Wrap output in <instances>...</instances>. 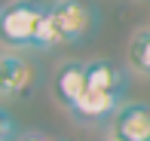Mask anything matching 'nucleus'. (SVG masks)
<instances>
[{
    "instance_id": "4468645a",
    "label": "nucleus",
    "mask_w": 150,
    "mask_h": 141,
    "mask_svg": "<svg viewBox=\"0 0 150 141\" xmlns=\"http://www.w3.org/2000/svg\"><path fill=\"white\" fill-rule=\"evenodd\" d=\"M147 141H150V138H147Z\"/></svg>"
},
{
    "instance_id": "f257e3e1",
    "label": "nucleus",
    "mask_w": 150,
    "mask_h": 141,
    "mask_svg": "<svg viewBox=\"0 0 150 141\" xmlns=\"http://www.w3.org/2000/svg\"><path fill=\"white\" fill-rule=\"evenodd\" d=\"M46 12V3L37 0H9L0 6V43L12 52L34 49L37 28Z\"/></svg>"
},
{
    "instance_id": "0eeeda50",
    "label": "nucleus",
    "mask_w": 150,
    "mask_h": 141,
    "mask_svg": "<svg viewBox=\"0 0 150 141\" xmlns=\"http://www.w3.org/2000/svg\"><path fill=\"white\" fill-rule=\"evenodd\" d=\"M86 74H89V86H92V89H104V92L126 95V80H129V74L122 71L117 62L92 58V62H86Z\"/></svg>"
},
{
    "instance_id": "20e7f679",
    "label": "nucleus",
    "mask_w": 150,
    "mask_h": 141,
    "mask_svg": "<svg viewBox=\"0 0 150 141\" xmlns=\"http://www.w3.org/2000/svg\"><path fill=\"white\" fill-rule=\"evenodd\" d=\"M34 83H37V71L22 52H3V68H0V95L3 98H28Z\"/></svg>"
},
{
    "instance_id": "9b49d317",
    "label": "nucleus",
    "mask_w": 150,
    "mask_h": 141,
    "mask_svg": "<svg viewBox=\"0 0 150 141\" xmlns=\"http://www.w3.org/2000/svg\"><path fill=\"white\" fill-rule=\"evenodd\" d=\"M16 141H58V138H49L46 132H18Z\"/></svg>"
},
{
    "instance_id": "f8f14e48",
    "label": "nucleus",
    "mask_w": 150,
    "mask_h": 141,
    "mask_svg": "<svg viewBox=\"0 0 150 141\" xmlns=\"http://www.w3.org/2000/svg\"><path fill=\"white\" fill-rule=\"evenodd\" d=\"M104 141H129V138H122L120 132H113V129H110V132H107V138H104Z\"/></svg>"
},
{
    "instance_id": "9d476101",
    "label": "nucleus",
    "mask_w": 150,
    "mask_h": 141,
    "mask_svg": "<svg viewBox=\"0 0 150 141\" xmlns=\"http://www.w3.org/2000/svg\"><path fill=\"white\" fill-rule=\"evenodd\" d=\"M18 138V126H16V120L9 117V113L0 107V141H16Z\"/></svg>"
},
{
    "instance_id": "6e6552de",
    "label": "nucleus",
    "mask_w": 150,
    "mask_h": 141,
    "mask_svg": "<svg viewBox=\"0 0 150 141\" xmlns=\"http://www.w3.org/2000/svg\"><path fill=\"white\" fill-rule=\"evenodd\" d=\"M129 68L141 77H150V28H138L129 40Z\"/></svg>"
},
{
    "instance_id": "39448f33",
    "label": "nucleus",
    "mask_w": 150,
    "mask_h": 141,
    "mask_svg": "<svg viewBox=\"0 0 150 141\" xmlns=\"http://www.w3.org/2000/svg\"><path fill=\"white\" fill-rule=\"evenodd\" d=\"M113 132H120L129 141H147L150 138V104L147 101H126L110 123Z\"/></svg>"
},
{
    "instance_id": "7ed1b4c3",
    "label": "nucleus",
    "mask_w": 150,
    "mask_h": 141,
    "mask_svg": "<svg viewBox=\"0 0 150 141\" xmlns=\"http://www.w3.org/2000/svg\"><path fill=\"white\" fill-rule=\"evenodd\" d=\"M126 104V95L117 92H104V89H86L67 111L77 123H89V126H101V123H113V117L120 113V107Z\"/></svg>"
},
{
    "instance_id": "423d86ee",
    "label": "nucleus",
    "mask_w": 150,
    "mask_h": 141,
    "mask_svg": "<svg viewBox=\"0 0 150 141\" xmlns=\"http://www.w3.org/2000/svg\"><path fill=\"white\" fill-rule=\"evenodd\" d=\"M55 98L64 107H71L89 89V74H86V62H64L61 68L55 71Z\"/></svg>"
},
{
    "instance_id": "1a4fd4ad",
    "label": "nucleus",
    "mask_w": 150,
    "mask_h": 141,
    "mask_svg": "<svg viewBox=\"0 0 150 141\" xmlns=\"http://www.w3.org/2000/svg\"><path fill=\"white\" fill-rule=\"evenodd\" d=\"M64 40H61L58 34V25H55V18H52V12H49V3H46V12H43V18H40V28H37V43H34V49H52V46H61Z\"/></svg>"
},
{
    "instance_id": "f03ea898",
    "label": "nucleus",
    "mask_w": 150,
    "mask_h": 141,
    "mask_svg": "<svg viewBox=\"0 0 150 141\" xmlns=\"http://www.w3.org/2000/svg\"><path fill=\"white\" fill-rule=\"evenodd\" d=\"M49 12L64 43H80L95 28V9L83 0H49Z\"/></svg>"
},
{
    "instance_id": "ddd939ff",
    "label": "nucleus",
    "mask_w": 150,
    "mask_h": 141,
    "mask_svg": "<svg viewBox=\"0 0 150 141\" xmlns=\"http://www.w3.org/2000/svg\"><path fill=\"white\" fill-rule=\"evenodd\" d=\"M0 68H3V52H0Z\"/></svg>"
}]
</instances>
